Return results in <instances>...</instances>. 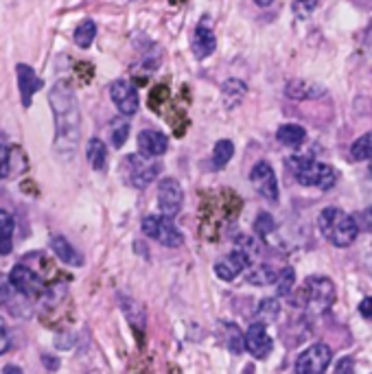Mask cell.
<instances>
[{
    "mask_svg": "<svg viewBox=\"0 0 372 374\" xmlns=\"http://www.w3.org/2000/svg\"><path fill=\"white\" fill-rule=\"evenodd\" d=\"M48 103L55 116V151L71 156L77 151L79 136H82V114L68 84H55L48 95Z\"/></svg>",
    "mask_w": 372,
    "mask_h": 374,
    "instance_id": "cell-1",
    "label": "cell"
},
{
    "mask_svg": "<svg viewBox=\"0 0 372 374\" xmlns=\"http://www.w3.org/2000/svg\"><path fill=\"white\" fill-rule=\"evenodd\" d=\"M317 225H320L322 236L331 245L335 247H348L355 243L357 234H360V228H357L355 217L344 212L342 208H324L317 217Z\"/></svg>",
    "mask_w": 372,
    "mask_h": 374,
    "instance_id": "cell-2",
    "label": "cell"
},
{
    "mask_svg": "<svg viewBox=\"0 0 372 374\" xmlns=\"http://www.w3.org/2000/svg\"><path fill=\"white\" fill-rule=\"evenodd\" d=\"M287 167L302 186H315V189H320V191H328V189H333L337 182V171L333 167L326 162H317V160L307 158V156L289 158Z\"/></svg>",
    "mask_w": 372,
    "mask_h": 374,
    "instance_id": "cell-3",
    "label": "cell"
},
{
    "mask_svg": "<svg viewBox=\"0 0 372 374\" xmlns=\"http://www.w3.org/2000/svg\"><path fill=\"white\" fill-rule=\"evenodd\" d=\"M302 298H304V306H307V311L311 315H320V313L328 311L335 302L333 280L326 276H309L304 280Z\"/></svg>",
    "mask_w": 372,
    "mask_h": 374,
    "instance_id": "cell-4",
    "label": "cell"
},
{
    "mask_svg": "<svg viewBox=\"0 0 372 374\" xmlns=\"http://www.w3.org/2000/svg\"><path fill=\"white\" fill-rule=\"evenodd\" d=\"M121 171L129 186L142 191L147 189L151 182L158 180V176H160V165H158L154 158H147L142 153H131L121 162Z\"/></svg>",
    "mask_w": 372,
    "mask_h": 374,
    "instance_id": "cell-5",
    "label": "cell"
},
{
    "mask_svg": "<svg viewBox=\"0 0 372 374\" xmlns=\"http://www.w3.org/2000/svg\"><path fill=\"white\" fill-rule=\"evenodd\" d=\"M140 228L145 232V236L154 239V241L162 243L165 247H180L184 243L182 232L174 225L171 217L165 215H147L142 219Z\"/></svg>",
    "mask_w": 372,
    "mask_h": 374,
    "instance_id": "cell-6",
    "label": "cell"
},
{
    "mask_svg": "<svg viewBox=\"0 0 372 374\" xmlns=\"http://www.w3.org/2000/svg\"><path fill=\"white\" fill-rule=\"evenodd\" d=\"M9 285L24 298H39L44 293V278L26 263H18L9 274Z\"/></svg>",
    "mask_w": 372,
    "mask_h": 374,
    "instance_id": "cell-7",
    "label": "cell"
},
{
    "mask_svg": "<svg viewBox=\"0 0 372 374\" xmlns=\"http://www.w3.org/2000/svg\"><path fill=\"white\" fill-rule=\"evenodd\" d=\"M331 362H333V350L326 344H313L296 359L294 370L298 374H322L328 370Z\"/></svg>",
    "mask_w": 372,
    "mask_h": 374,
    "instance_id": "cell-8",
    "label": "cell"
},
{
    "mask_svg": "<svg viewBox=\"0 0 372 374\" xmlns=\"http://www.w3.org/2000/svg\"><path fill=\"white\" fill-rule=\"evenodd\" d=\"M184 206V191L178 180L174 178H165L158 184V208L165 217L174 219Z\"/></svg>",
    "mask_w": 372,
    "mask_h": 374,
    "instance_id": "cell-9",
    "label": "cell"
},
{
    "mask_svg": "<svg viewBox=\"0 0 372 374\" xmlns=\"http://www.w3.org/2000/svg\"><path fill=\"white\" fill-rule=\"evenodd\" d=\"M110 97L116 105V110L121 112L125 118L127 116H134L140 108V97H138V90L136 86L127 82V79H116L110 86Z\"/></svg>",
    "mask_w": 372,
    "mask_h": 374,
    "instance_id": "cell-10",
    "label": "cell"
},
{
    "mask_svg": "<svg viewBox=\"0 0 372 374\" xmlns=\"http://www.w3.org/2000/svg\"><path fill=\"white\" fill-rule=\"evenodd\" d=\"M250 182L263 199H268V202H278V195L281 193H278V180H276V173L270 162L261 160V162L252 167Z\"/></svg>",
    "mask_w": 372,
    "mask_h": 374,
    "instance_id": "cell-11",
    "label": "cell"
},
{
    "mask_svg": "<svg viewBox=\"0 0 372 374\" xmlns=\"http://www.w3.org/2000/svg\"><path fill=\"white\" fill-rule=\"evenodd\" d=\"M243 337H245V350L254 359H265L274 350V342L268 335V324L261 322V319L254 324H250Z\"/></svg>",
    "mask_w": 372,
    "mask_h": 374,
    "instance_id": "cell-12",
    "label": "cell"
},
{
    "mask_svg": "<svg viewBox=\"0 0 372 374\" xmlns=\"http://www.w3.org/2000/svg\"><path fill=\"white\" fill-rule=\"evenodd\" d=\"M250 267V254L245 250H234L230 252L228 256H223L221 261L215 263V274L217 278L225 280V283H232V280L245 272Z\"/></svg>",
    "mask_w": 372,
    "mask_h": 374,
    "instance_id": "cell-13",
    "label": "cell"
},
{
    "mask_svg": "<svg viewBox=\"0 0 372 374\" xmlns=\"http://www.w3.org/2000/svg\"><path fill=\"white\" fill-rule=\"evenodd\" d=\"M215 46H217V37H215V31H212L210 26V18L204 16L199 20L197 29H195V37H193V53L197 59H206L210 57L212 53H215Z\"/></svg>",
    "mask_w": 372,
    "mask_h": 374,
    "instance_id": "cell-14",
    "label": "cell"
},
{
    "mask_svg": "<svg viewBox=\"0 0 372 374\" xmlns=\"http://www.w3.org/2000/svg\"><path fill=\"white\" fill-rule=\"evenodd\" d=\"M16 73H18V88H20V101L24 108H29L33 95L44 86V82L35 75V71L31 66L26 64H18L16 66Z\"/></svg>",
    "mask_w": 372,
    "mask_h": 374,
    "instance_id": "cell-15",
    "label": "cell"
},
{
    "mask_svg": "<svg viewBox=\"0 0 372 374\" xmlns=\"http://www.w3.org/2000/svg\"><path fill=\"white\" fill-rule=\"evenodd\" d=\"M138 149L147 158H160L169 149V138L158 129H142L138 133Z\"/></svg>",
    "mask_w": 372,
    "mask_h": 374,
    "instance_id": "cell-16",
    "label": "cell"
},
{
    "mask_svg": "<svg viewBox=\"0 0 372 374\" xmlns=\"http://www.w3.org/2000/svg\"><path fill=\"white\" fill-rule=\"evenodd\" d=\"M285 95L291 101H309V99H320L326 95V88L309 82V79H291V82L285 86Z\"/></svg>",
    "mask_w": 372,
    "mask_h": 374,
    "instance_id": "cell-17",
    "label": "cell"
},
{
    "mask_svg": "<svg viewBox=\"0 0 372 374\" xmlns=\"http://www.w3.org/2000/svg\"><path fill=\"white\" fill-rule=\"evenodd\" d=\"M50 250L66 265H73V267H82L84 265V256L79 254V250L62 234H53L50 236Z\"/></svg>",
    "mask_w": 372,
    "mask_h": 374,
    "instance_id": "cell-18",
    "label": "cell"
},
{
    "mask_svg": "<svg viewBox=\"0 0 372 374\" xmlns=\"http://www.w3.org/2000/svg\"><path fill=\"white\" fill-rule=\"evenodd\" d=\"M121 311L123 315L127 317V322L131 326V330L136 333V337L140 339L142 333H145V322H147V315H145V309L142 304L136 302L134 298H125L121 296Z\"/></svg>",
    "mask_w": 372,
    "mask_h": 374,
    "instance_id": "cell-19",
    "label": "cell"
},
{
    "mask_svg": "<svg viewBox=\"0 0 372 374\" xmlns=\"http://www.w3.org/2000/svg\"><path fill=\"white\" fill-rule=\"evenodd\" d=\"M245 95H248V86H245V82H241V79H228V82H225L223 88H221L223 105L228 110L236 108V105L243 101Z\"/></svg>",
    "mask_w": 372,
    "mask_h": 374,
    "instance_id": "cell-20",
    "label": "cell"
},
{
    "mask_svg": "<svg viewBox=\"0 0 372 374\" xmlns=\"http://www.w3.org/2000/svg\"><path fill=\"white\" fill-rule=\"evenodd\" d=\"M86 158L92 169L103 171L105 162H108V147H105V142L101 138H90L86 144Z\"/></svg>",
    "mask_w": 372,
    "mask_h": 374,
    "instance_id": "cell-21",
    "label": "cell"
},
{
    "mask_svg": "<svg viewBox=\"0 0 372 374\" xmlns=\"http://www.w3.org/2000/svg\"><path fill=\"white\" fill-rule=\"evenodd\" d=\"M276 138L281 144L285 147H300L304 140H307V131H304V127L300 125H294V123H287V125H281L276 131Z\"/></svg>",
    "mask_w": 372,
    "mask_h": 374,
    "instance_id": "cell-22",
    "label": "cell"
},
{
    "mask_svg": "<svg viewBox=\"0 0 372 374\" xmlns=\"http://www.w3.org/2000/svg\"><path fill=\"white\" fill-rule=\"evenodd\" d=\"M13 228H16L13 217L7 210H0V254L3 256H7L13 250Z\"/></svg>",
    "mask_w": 372,
    "mask_h": 374,
    "instance_id": "cell-23",
    "label": "cell"
},
{
    "mask_svg": "<svg viewBox=\"0 0 372 374\" xmlns=\"http://www.w3.org/2000/svg\"><path fill=\"white\" fill-rule=\"evenodd\" d=\"M276 276H278V272L274 270L272 265L261 263V265L250 267V272H248V283H250V285H257V287H268V285H274Z\"/></svg>",
    "mask_w": 372,
    "mask_h": 374,
    "instance_id": "cell-24",
    "label": "cell"
},
{
    "mask_svg": "<svg viewBox=\"0 0 372 374\" xmlns=\"http://www.w3.org/2000/svg\"><path fill=\"white\" fill-rule=\"evenodd\" d=\"M20 153L18 147H9V144H3L0 142V180H7L11 178L13 173H16V156Z\"/></svg>",
    "mask_w": 372,
    "mask_h": 374,
    "instance_id": "cell-25",
    "label": "cell"
},
{
    "mask_svg": "<svg viewBox=\"0 0 372 374\" xmlns=\"http://www.w3.org/2000/svg\"><path fill=\"white\" fill-rule=\"evenodd\" d=\"M75 44L79 46V48H90L92 46V42H95V37H97V24H95V20H84L82 24L77 26L75 29Z\"/></svg>",
    "mask_w": 372,
    "mask_h": 374,
    "instance_id": "cell-26",
    "label": "cell"
},
{
    "mask_svg": "<svg viewBox=\"0 0 372 374\" xmlns=\"http://www.w3.org/2000/svg\"><path fill=\"white\" fill-rule=\"evenodd\" d=\"M234 156V144L232 140H219L215 144V151H212V167L215 169H223L230 162Z\"/></svg>",
    "mask_w": 372,
    "mask_h": 374,
    "instance_id": "cell-27",
    "label": "cell"
},
{
    "mask_svg": "<svg viewBox=\"0 0 372 374\" xmlns=\"http://www.w3.org/2000/svg\"><path fill=\"white\" fill-rule=\"evenodd\" d=\"M274 285H276V293H278L281 298L289 296L291 289H294V285H296V272L291 270V267H285V270L278 272Z\"/></svg>",
    "mask_w": 372,
    "mask_h": 374,
    "instance_id": "cell-28",
    "label": "cell"
},
{
    "mask_svg": "<svg viewBox=\"0 0 372 374\" xmlns=\"http://www.w3.org/2000/svg\"><path fill=\"white\" fill-rule=\"evenodd\" d=\"M351 156L353 160H372V131L364 133L351 144Z\"/></svg>",
    "mask_w": 372,
    "mask_h": 374,
    "instance_id": "cell-29",
    "label": "cell"
},
{
    "mask_svg": "<svg viewBox=\"0 0 372 374\" xmlns=\"http://www.w3.org/2000/svg\"><path fill=\"white\" fill-rule=\"evenodd\" d=\"M257 313L261 317V322H265V324L276 322L278 315H281V304H278L276 298H265V300H261Z\"/></svg>",
    "mask_w": 372,
    "mask_h": 374,
    "instance_id": "cell-30",
    "label": "cell"
},
{
    "mask_svg": "<svg viewBox=\"0 0 372 374\" xmlns=\"http://www.w3.org/2000/svg\"><path fill=\"white\" fill-rule=\"evenodd\" d=\"M112 144L116 147V149H121V147L127 142V136H129V125L127 121H123V118H116V121H112Z\"/></svg>",
    "mask_w": 372,
    "mask_h": 374,
    "instance_id": "cell-31",
    "label": "cell"
},
{
    "mask_svg": "<svg viewBox=\"0 0 372 374\" xmlns=\"http://www.w3.org/2000/svg\"><path fill=\"white\" fill-rule=\"evenodd\" d=\"M225 330H228V348L234 353V355H241L245 350V337H243V333L239 330L234 324H225Z\"/></svg>",
    "mask_w": 372,
    "mask_h": 374,
    "instance_id": "cell-32",
    "label": "cell"
},
{
    "mask_svg": "<svg viewBox=\"0 0 372 374\" xmlns=\"http://www.w3.org/2000/svg\"><path fill=\"white\" fill-rule=\"evenodd\" d=\"M315 9H317V0H294V5H291V11H294V16L300 18V20L309 18Z\"/></svg>",
    "mask_w": 372,
    "mask_h": 374,
    "instance_id": "cell-33",
    "label": "cell"
},
{
    "mask_svg": "<svg viewBox=\"0 0 372 374\" xmlns=\"http://www.w3.org/2000/svg\"><path fill=\"white\" fill-rule=\"evenodd\" d=\"M274 228H276L274 217L268 215V212H261V215L257 217V221H254V232L259 236H268L270 232H274Z\"/></svg>",
    "mask_w": 372,
    "mask_h": 374,
    "instance_id": "cell-34",
    "label": "cell"
},
{
    "mask_svg": "<svg viewBox=\"0 0 372 374\" xmlns=\"http://www.w3.org/2000/svg\"><path fill=\"white\" fill-rule=\"evenodd\" d=\"M355 217V223H357V228H360V232H370L372 234V206L362 210V212H357Z\"/></svg>",
    "mask_w": 372,
    "mask_h": 374,
    "instance_id": "cell-35",
    "label": "cell"
},
{
    "mask_svg": "<svg viewBox=\"0 0 372 374\" xmlns=\"http://www.w3.org/2000/svg\"><path fill=\"white\" fill-rule=\"evenodd\" d=\"M9 348H11V335L5 326V319L0 317V355H5Z\"/></svg>",
    "mask_w": 372,
    "mask_h": 374,
    "instance_id": "cell-36",
    "label": "cell"
},
{
    "mask_svg": "<svg viewBox=\"0 0 372 374\" xmlns=\"http://www.w3.org/2000/svg\"><path fill=\"white\" fill-rule=\"evenodd\" d=\"M360 313H362V317H366L372 322V296H368L360 302Z\"/></svg>",
    "mask_w": 372,
    "mask_h": 374,
    "instance_id": "cell-37",
    "label": "cell"
},
{
    "mask_svg": "<svg viewBox=\"0 0 372 374\" xmlns=\"http://www.w3.org/2000/svg\"><path fill=\"white\" fill-rule=\"evenodd\" d=\"M353 370H355V366H353L351 357H344L342 362L337 364V368H335V372H353Z\"/></svg>",
    "mask_w": 372,
    "mask_h": 374,
    "instance_id": "cell-38",
    "label": "cell"
},
{
    "mask_svg": "<svg viewBox=\"0 0 372 374\" xmlns=\"http://www.w3.org/2000/svg\"><path fill=\"white\" fill-rule=\"evenodd\" d=\"M254 3H257L259 7H270V5L274 3V0H254Z\"/></svg>",
    "mask_w": 372,
    "mask_h": 374,
    "instance_id": "cell-39",
    "label": "cell"
},
{
    "mask_svg": "<svg viewBox=\"0 0 372 374\" xmlns=\"http://www.w3.org/2000/svg\"><path fill=\"white\" fill-rule=\"evenodd\" d=\"M3 372H22V368H16V366H5Z\"/></svg>",
    "mask_w": 372,
    "mask_h": 374,
    "instance_id": "cell-40",
    "label": "cell"
}]
</instances>
